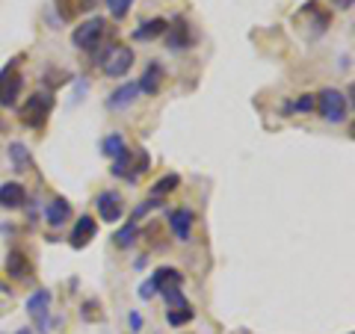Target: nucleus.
<instances>
[{
    "label": "nucleus",
    "instance_id": "16",
    "mask_svg": "<svg viewBox=\"0 0 355 334\" xmlns=\"http://www.w3.org/2000/svg\"><path fill=\"white\" fill-rule=\"evenodd\" d=\"M166 30H169V21H166V18H151V21H146L142 27L133 30V39H137V42H151V39L163 36Z\"/></svg>",
    "mask_w": 355,
    "mask_h": 334
},
{
    "label": "nucleus",
    "instance_id": "6",
    "mask_svg": "<svg viewBox=\"0 0 355 334\" xmlns=\"http://www.w3.org/2000/svg\"><path fill=\"white\" fill-rule=\"evenodd\" d=\"M95 204H98V216H101L104 222H119L121 216H125V202H121V195L116 193V189L101 193Z\"/></svg>",
    "mask_w": 355,
    "mask_h": 334
},
{
    "label": "nucleus",
    "instance_id": "10",
    "mask_svg": "<svg viewBox=\"0 0 355 334\" xmlns=\"http://www.w3.org/2000/svg\"><path fill=\"white\" fill-rule=\"evenodd\" d=\"M71 219V204H69V198H51L48 207H44V222H48L51 228H60L65 225V222Z\"/></svg>",
    "mask_w": 355,
    "mask_h": 334
},
{
    "label": "nucleus",
    "instance_id": "25",
    "mask_svg": "<svg viewBox=\"0 0 355 334\" xmlns=\"http://www.w3.org/2000/svg\"><path fill=\"white\" fill-rule=\"evenodd\" d=\"M107 6H110V12H113L116 21L125 18V15H128V9H130L128 0H107Z\"/></svg>",
    "mask_w": 355,
    "mask_h": 334
},
{
    "label": "nucleus",
    "instance_id": "28",
    "mask_svg": "<svg viewBox=\"0 0 355 334\" xmlns=\"http://www.w3.org/2000/svg\"><path fill=\"white\" fill-rule=\"evenodd\" d=\"M128 322H130V328H133V331H139V328H142V317H139V314H130Z\"/></svg>",
    "mask_w": 355,
    "mask_h": 334
},
{
    "label": "nucleus",
    "instance_id": "30",
    "mask_svg": "<svg viewBox=\"0 0 355 334\" xmlns=\"http://www.w3.org/2000/svg\"><path fill=\"white\" fill-rule=\"evenodd\" d=\"M128 3H133V0H128Z\"/></svg>",
    "mask_w": 355,
    "mask_h": 334
},
{
    "label": "nucleus",
    "instance_id": "18",
    "mask_svg": "<svg viewBox=\"0 0 355 334\" xmlns=\"http://www.w3.org/2000/svg\"><path fill=\"white\" fill-rule=\"evenodd\" d=\"M9 160H12L15 172H30L33 169V157H30L27 146H21V142H12V146H9Z\"/></svg>",
    "mask_w": 355,
    "mask_h": 334
},
{
    "label": "nucleus",
    "instance_id": "4",
    "mask_svg": "<svg viewBox=\"0 0 355 334\" xmlns=\"http://www.w3.org/2000/svg\"><path fill=\"white\" fill-rule=\"evenodd\" d=\"M104 27H107L104 18H89V21H83L80 27H74L71 42H74L80 51H95L98 42L104 39Z\"/></svg>",
    "mask_w": 355,
    "mask_h": 334
},
{
    "label": "nucleus",
    "instance_id": "9",
    "mask_svg": "<svg viewBox=\"0 0 355 334\" xmlns=\"http://www.w3.org/2000/svg\"><path fill=\"white\" fill-rule=\"evenodd\" d=\"M48 308H51V293H48V290H36V293L27 299L30 317L39 322V328H42V331H48Z\"/></svg>",
    "mask_w": 355,
    "mask_h": 334
},
{
    "label": "nucleus",
    "instance_id": "12",
    "mask_svg": "<svg viewBox=\"0 0 355 334\" xmlns=\"http://www.w3.org/2000/svg\"><path fill=\"white\" fill-rule=\"evenodd\" d=\"M163 36H166V44H169L172 51H184V48H190V44H193V33H190V27H187L184 18L175 21V24L166 30Z\"/></svg>",
    "mask_w": 355,
    "mask_h": 334
},
{
    "label": "nucleus",
    "instance_id": "19",
    "mask_svg": "<svg viewBox=\"0 0 355 334\" xmlns=\"http://www.w3.org/2000/svg\"><path fill=\"white\" fill-rule=\"evenodd\" d=\"M178 186H181V175H178V172H169V175H163L160 181L151 186V198H166L169 193H175Z\"/></svg>",
    "mask_w": 355,
    "mask_h": 334
},
{
    "label": "nucleus",
    "instance_id": "14",
    "mask_svg": "<svg viewBox=\"0 0 355 334\" xmlns=\"http://www.w3.org/2000/svg\"><path fill=\"white\" fill-rule=\"evenodd\" d=\"M193 222H196V216H193V210H187V207L172 210V216H169V225H172L175 237L181 240V243L190 240V234H193Z\"/></svg>",
    "mask_w": 355,
    "mask_h": 334
},
{
    "label": "nucleus",
    "instance_id": "21",
    "mask_svg": "<svg viewBox=\"0 0 355 334\" xmlns=\"http://www.w3.org/2000/svg\"><path fill=\"white\" fill-rule=\"evenodd\" d=\"M193 317H196V310H193L190 305H184L181 310L172 308L169 314H166V319H169V326H187V322H193Z\"/></svg>",
    "mask_w": 355,
    "mask_h": 334
},
{
    "label": "nucleus",
    "instance_id": "13",
    "mask_svg": "<svg viewBox=\"0 0 355 334\" xmlns=\"http://www.w3.org/2000/svg\"><path fill=\"white\" fill-rule=\"evenodd\" d=\"M181 281H184V275L178 270H172V266H160V270L148 278L154 293H163V290H169V287H181Z\"/></svg>",
    "mask_w": 355,
    "mask_h": 334
},
{
    "label": "nucleus",
    "instance_id": "23",
    "mask_svg": "<svg viewBox=\"0 0 355 334\" xmlns=\"http://www.w3.org/2000/svg\"><path fill=\"white\" fill-rule=\"evenodd\" d=\"M128 166H130V151L119 154V157L113 160V175H116V177H128V175H130Z\"/></svg>",
    "mask_w": 355,
    "mask_h": 334
},
{
    "label": "nucleus",
    "instance_id": "24",
    "mask_svg": "<svg viewBox=\"0 0 355 334\" xmlns=\"http://www.w3.org/2000/svg\"><path fill=\"white\" fill-rule=\"evenodd\" d=\"M163 299H166V302H169V308H178V305H187V299H184V293H181V287H169V290H163L160 293Z\"/></svg>",
    "mask_w": 355,
    "mask_h": 334
},
{
    "label": "nucleus",
    "instance_id": "20",
    "mask_svg": "<svg viewBox=\"0 0 355 334\" xmlns=\"http://www.w3.org/2000/svg\"><path fill=\"white\" fill-rule=\"evenodd\" d=\"M101 151H104V157H119V154H125L128 146H125V137L121 133H110V137L101 142Z\"/></svg>",
    "mask_w": 355,
    "mask_h": 334
},
{
    "label": "nucleus",
    "instance_id": "5",
    "mask_svg": "<svg viewBox=\"0 0 355 334\" xmlns=\"http://www.w3.org/2000/svg\"><path fill=\"white\" fill-rule=\"evenodd\" d=\"M133 60H137V53H133L130 48H113L104 60V74L107 77H125L130 71Z\"/></svg>",
    "mask_w": 355,
    "mask_h": 334
},
{
    "label": "nucleus",
    "instance_id": "2",
    "mask_svg": "<svg viewBox=\"0 0 355 334\" xmlns=\"http://www.w3.org/2000/svg\"><path fill=\"white\" fill-rule=\"evenodd\" d=\"M314 107L320 109V116H323L329 125H343L347 113H349V101L338 89H323L320 95H314Z\"/></svg>",
    "mask_w": 355,
    "mask_h": 334
},
{
    "label": "nucleus",
    "instance_id": "22",
    "mask_svg": "<svg viewBox=\"0 0 355 334\" xmlns=\"http://www.w3.org/2000/svg\"><path fill=\"white\" fill-rule=\"evenodd\" d=\"M133 240H137V225H133V222H128V225L121 228V231H116V237H113V243H116L119 249H128Z\"/></svg>",
    "mask_w": 355,
    "mask_h": 334
},
{
    "label": "nucleus",
    "instance_id": "15",
    "mask_svg": "<svg viewBox=\"0 0 355 334\" xmlns=\"http://www.w3.org/2000/svg\"><path fill=\"white\" fill-rule=\"evenodd\" d=\"M160 83H163V65L160 62H148L146 65V74L139 77L137 89H139V92H146V95H154L160 89Z\"/></svg>",
    "mask_w": 355,
    "mask_h": 334
},
{
    "label": "nucleus",
    "instance_id": "17",
    "mask_svg": "<svg viewBox=\"0 0 355 334\" xmlns=\"http://www.w3.org/2000/svg\"><path fill=\"white\" fill-rule=\"evenodd\" d=\"M137 95H139L137 83H125V86H119L116 92L107 98V107H110V109H121V107H128V104L137 101Z\"/></svg>",
    "mask_w": 355,
    "mask_h": 334
},
{
    "label": "nucleus",
    "instance_id": "7",
    "mask_svg": "<svg viewBox=\"0 0 355 334\" xmlns=\"http://www.w3.org/2000/svg\"><path fill=\"white\" fill-rule=\"evenodd\" d=\"M95 234H98V222L92 219V216H80L74 222V228H71V249H83V246H89V243L95 240Z\"/></svg>",
    "mask_w": 355,
    "mask_h": 334
},
{
    "label": "nucleus",
    "instance_id": "1",
    "mask_svg": "<svg viewBox=\"0 0 355 334\" xmlns=\"http://www.w3.org/2000/svg\"><path fill=\"white\" fill-rule=\"evenodd\" d=\"M53 113V95L51 92H33L24 104L18 109V121L30 130H39L44 128V121L51 118Z\"/></svg>",
    "mask_w": 355,
    "mask_h": 334
},
{
    "label": "nucleus",
    "instance_id": "26",
    "mask_svg": "<svg viewBox=\"0 0 355 334\" xmlns=\"http://www.w3.org/2000/svg\"><path fill=\"white\" fill-rule=\"evenodd\" d=\"M291 109H296V113H311V109H314V95H302L296 104H291Z\"/></svg>",
    "mask_w": 355,
    "mask_h": 334
},
{
    "label": "nucleus",
    "instance_id": "3",
    "mask_svg": "<svg viewBox=\"0 0 355 334\" xmlns=\"http://www.w3.org/2000/svg\"><path fill=\"white\" fill-rule=\"evenodd\" d=\"M21 89H24V74L18 71V62L3 65V71H0V107H12Z\"/></svg>",
    "mask_w": 355,
    "mask_h": 334
},
{
    "label": "nucleus",
    "instance_id": "27",
    "mask_svg": "<svg viewBox=\"0 0 355 334\" xmlns=\"http://www.w3.org/2000/svg\"><path fill=\"white\" fill-rule=\"evenodd\" d=\"M95 6H98V0H77V9H83V12H89Z\"/></svg>",
    "mask_w": 355,
    "mask_h": 334
},
{
    "label": "nucleus",
    "instance_id": "29",
    "mask_svg": "<svg viewBox=\"0 0 355 334\" xmlns=\"http://www.w3.org/2000/svg\"><path fill=\"white\" fill-rule=\"evenodd\" d=\"M18 334H30V331H27V328H21V331H18Z\"/></svg>",
    "mask_w": 355,
    "mask_h": 334
},
{
    "label": "nucleus",
    "instance_id": "11",
    "mask_svg": "<svg viewBox=\"0 0 355 334\" xmlns=\"http://www.w3.org/2000/svg\"><path fill=\"white\" fill-rule=\"evenodd\" d=\"M6 272L12 275L15 281H24V278L33 275V263H30V258L21 249H12L6 254Z\"/></svg>",
    "mask_w": 355,
    "mask_h": 334
},
{
    "label": "nucleus",
    "instance_id": "8",
    "mask_svg": "<svg viewBox=\"0 0 355 334\" xmlns=\"http://www.w3.org/2000/svg\"><path fill=\"white\" fill-rule=\"evenodd\" d=\"M27 204V189L18 181H6L0 184V207L3 210H18Z\"/></svg>",
    "mask_w": 355,
    "mask_h": 334
}]
</instances>
